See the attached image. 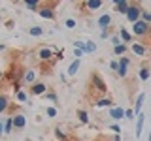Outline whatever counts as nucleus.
Segmentation results:
<instances>
[{
    "label": "nucleus",
    "mask_w": 151,
    "mask_h": 141,
    "mask_svg": "<svg viewBox=\"0 0 151 141\" xmlns=\"http://www.w3.org/2000/svg\"><path fill=\"white\" fill-rule=\"evenodd\" d=\"M147 30H149V25H147L145 21H138V23H134V26H132V32H134L136 36L145 34Z\"/></svg>",
    "instance_id": "f257e3e1"
},
{
    "label": "nucleus",
    "mask_w": 151,
    "mask_h": 141,
    "mask_svg": "<svg viewBox=\"0 0 151 141\" xmlns=\"http://www.w3.org/2000/svg\"><path fill=\"white\" fill-rule=\"evenodd\" d=\"M140 13H142V9L138 8V6H130V9H129V13H127V19L134 25V23H138V17H140Z\"/></svg>",
    "instance_id": "f03ea898"
},
{
    "label": "nucleus",
    "mask_w": 151,
    "mask_h": 141,
    "mask_svg": "<svg viewBox=\"0 0 151 141\" xmlns=\"http://www.w3.org/2000/svg\"><path fill=\"white\" fill-rule=\"evenodd\" d=\"M110 23H111L110 15H100V17H98V26L102 28V32H106V28L110 26Z\"/></svg>",
    "instance_id": "7ed1b4c3"
},
{
    "label": "nucleus",
    "mask_w": 151,
    "mask_h": 141,
    "mask_svg": "<svg viewBox=\"0 0 151 141\" xmlns=\"http://www.w3.org/2000/svg\"><path fill=\"white\" fill-rule=\"evenodd\" d=\"M125 109H123V107H111V111H110V117L111 119H115V120H119L121 117H125Z\"/></svg>",
    "instance_id": "20e7f679"
},
{
    "label": "nucleus",
    "mask_w": 151,
    "mask_h": 141,
    "mask_svg": "<svg viewBox=\"0 0 151 141\" xmlns=\"http://www.w3.org/2000/svg\"><path fill=\"white\" fill-rule=\"evenodd\" d=\"M13 126H15V128H25V126H27L25 115H15V117H13Z\"/></svg>",
    "instance_id": "39448f33"
},
{
    "label": "nucleus",
    "mask_w": 151,
    "mask_h": 141,
    "mask_svg": "<svg viewBox=\"0 0 151 141\" xmlns=\"http://www.w3.org/2000/svg\"><path fill=\"white\" fill-rule=\"evenodd\" d=\"M144 120H145V115H144V113H140V115H138V122H136V137H140V135H142Z\"/></svg>",
    "instance_id": "423d86ee"
},
{
    "label": "nucleus",
    "mask_w": 151,
    "mask_h": 141,
    "mask_svg": "<svg viewBox=\"0 0 151 141\" xmlns=\"http://www.w3.org/2000/svg\"><path fill=\"white\" fill-rule=\"evenodd\" d=\"M127 66H129V58H121L119 70H117V73H119L121 77H127Z\"/></svg>",
    "instance_id": "0eeeda50"
},
{
    "label": "nucleus",
    "mask_w": 151,
    "mask_h": 141,
    "mask_svg": "<svg viewBox=\"0 0 151 141\" xmlns=\"http://www.w3.org/2000/svg\"><path fill=\"white\" fill-rule=\"evenodd\" d=\"M144 100H145V94L142 92L140 96H138V100H136V107H134V115H136V117H138L140 111H142V103H144Z\"/></svg>",
    "instance_id": "6e6552de"
},
{
    "label": "nucleus",
    "mask_w": 151,
    "mask_h": 141,
    "mask_svg": "<svg viewBox=\"0 0 151 141\" xmlns=\"http://www.w3.org/2000/svg\"><path fill=\"white\" fill-rule=\"evenodd\" d=\"M115 6H117V9H119V13H125V15L129 13V9H130L129 2H125V0H123V2H117Z\"/></svg>",
    "instance_id": "1a4fd4ad"
},
{
    "label": "nucleus",
    "mask_w": 151,
    "mask_h": 141,
    "mask_svg": "<svg viewBox=\"0 0 151 141\" xmlns=\"http://www.w3.org/2000/svg\"><path fill=\"white\" fill-rule=\"evenodd\" d=\"M93 83H94V85H96V88H98V90H102V92H106V85H104V83H102V79H100V77H98V75H93Z\"/></svg>",
    "instance_id": "9d476101"
},
{
    "label": "nucleus",
    "mask_w": 151,
    "mask_h": 141,
    "mask_svg": "<svg viewBox=\"0 0 151 141\" xmlns=\"http://www.w3.org/2000/svg\"><path fill=\"white\" fill-rule=\"evenodd\" d=\"M78 70H79V58H76L72 64H70V68H68V75H76L78 73Z\"/></svg>",
    "instance_id": "9b49d317"
},
{
    "label": "nucleus",
    "mask_w": 151,
    "mask_h": 141,
    "mask_svg": "<svg viewBox=\"0 0 151 141\" xmlns=\"http://www.w3.org/2000/svg\"><path fill=\"white\" fill-rule=\"evenodd\" d=\"M32 92H34V94H45V85H44V83L32 85Z\"/></svg>",
    "instance_id": "f8f14e48"
},
{
    "label": "nucleus",
    "mask_w": 151,
    "mask_h": 141,
    "mask_svg": "<svg viewBox=\"0 0 151 141\" xmlns=\"http://www.w3.org/2000/svg\"><path fill=\"white\" fill-rule=\"evenodd\" d=\"M130 49H132V53H134V55H144L145 53V47L140 45V43H132Z\"/></svg>",
    "instance_id": "ddd939ff"
},
{
    "label": "nucleus",
    "mask_w": 151,
    "mask_h": 141,
    "mask_svg": "<svg viewBox=\"0 0 151 141\" xmlns=\"http://www.w3.org/2000/svg\"><path fill=\"white\" fill-rule=\"evenodd\" d=\"M51 55H53L51 49H40V55H38V56H40L42 60H47V58H51Z\"/></svg>",
    "instance_id": "4468645a"
},
{
    "label": "nucleus",
    "mask_w": 151,
    "mask_h": 141,
    "mask_svg": "<svg viewBox=\"0 0 151 141\" xmlns=\"http://www.w3.org/2000/svg\"><path fill=\"white\" fill-rule=\"evenodd\" d=\"M12 128H13V117H9V119H6V122H4V132L9 134Z\"/></svg>",
    "instance_id": "2eb2a0df"
},
{
    "label": "nucleus",
    "mask_w": 151,
    "mask_h": 141,
    "mask_svg": "<svg viewBox=\"0 0 151 141\" xmlns=\"http://www.w3.org/2000/svg\"><path fill=\"white\" fill-rule=\"evenodd\" d=\"M87 6H89V9H98L102 6V2H100V0H89Z\"/></svg>",
    "instance_id": "dca6fc26"
},
{
    "label": "nucleus",
    "mask_w": 151,
    "mask_h": 141,
    "mask_svg": "<svg viewBox=\"0 0 151 141\" xmlns=\"http://www.w3.org/2000/svg\"><path fill=\"white\" fill-rule=\"evenodd\" d=\"M40 15L45 17V19H53V11L49 8H44V9H40Z\"/></svg>",
    "instance_id": "f3484780"
},
{
    "label": "nucleus",
    "mask_w": 151,
    "mask_h": 141,
    "mask_svg": "<svg viewBox=\"0 0 151 141\" xmlns=\"http://www.w3.org/2000/svg\"><path fill=\"white\" fill-rule=\"evenodd\" d=\"M28 32H30V36H42V34H44V30H42L40 26H32Z\"/></svg>",
    "instance_id": "a211bd4d"
},
{
    "label": "nucleus",
    "mask_w": 151,
    "mask_h": 141,
    "mask_svg": "<svg viewBox=\"0 0 151 141\" xmlns=\"http://www.w3.org/2000/svg\"><path fill=\"white\" fill-rule=\"evenodd\" d=\"M149 75H151V73H149V70H147V68H142V70H140V79H142V81L149 79Z\"/></svg>",
    "instance_id": "6ab92c4d"
},
{
    "label": "nucleus",
    "mask_w": 151,
    "mask_h": 141,
    "mask_svg": "<svg viewBox=\"0 0 151 141\" xmlns=\"http://www.w3.org/2000/svg\"><path fill=\"white\" fill-rule=\"evenodd\" d=\"M108 105H111V102L108 100V98H102V100L96 102V107H108Z\"/></svg>",
    "instance_id": "aec40b11"
},
{
    "label": "nucleus",
    "mask_w": 151,
    "mask_h": 141,
    "mask_svg": "<svg viewBox=\"0 0 151 141\" xmlns=\"http://www.w3.org/2000/svg\"><path fill=\"white\" fill-rule=\"evenodd\" d=\"M78 117H79V120L81 122H89V115H87V111H78Z\"/></svg>",
    "instance_id": "412c9836"
},
{
    "label": "nucleus",
    "mask_w": 151,
    "mask_h": 141,
    "mask_svg": "<svg viewBox=\"0 0 151 141\" xmlns=\"http://www.w3.org/2000/svg\"><path fill=\"white\" fill-rule=\"evenodd\" d=\"M125 51H127V45H117V47H113V53H115V55H123V53H125Z\"/></svg>",
    "instance_id": "4be33fe9"
},
{
    "label": "nucleus",
    "mask_w": 151,
    "mask_h": 141,
    "mask_svg": "<svg viewBox=\"0 0 151 141\" xmlns=\"http://www.w3.org/2000/svg\"><path fill=\"white\" fill-rule=\"evenodd\" d=\"M25 81H28V83L34 81V72H32V70H28V72L25 73Z\"/></svg>",
    "instance_id": "5701e85b"
},
{
    "label": "nucleus",
    "mask_w": 151,
    "mask_h": 141,
    "mask_svg": "<svg viewBox=\"0 0 151 141\" xmlns=\"http://www.w3.org/2000/svg\"><path fill=\"white\" fill-rule=\"evenodd\" d=\"M27 8H30V9H36L38 8V2H36V0H27Z\"/></svg>",
    "instance_id": "b1692460"
},
{
    "label": "nucleus",
    "mask_w": 151,
    "mask_h": 141,
    "mask_svg": "<svg viewBox=\"0 0 151 141\" xmlns=\"http://www.w3.org/2000/svg\"><path fill=\"white\" fill-rule=\"evenodd\" d=\"M121 38H123L125 41H130V34H129V32L125 30V28H121Z\"/></svg>",
    "instance_id": "393cba45"
},
{
    "label": "nucleus",
    "mask_w": 151,
    "mask_h": 141,
    "mask_svg": "<svg viewBox=\"0 0 151 141\" xmlns=\"http://www.w3.org/2000/svg\"><path fill=\"white\" fill-rule=\"evenodd\" d=\"M85 51H87V53H93V51H96V45H94L93 41H87V49Z\"/></svg>",
    "instance_id": "a878e982"
},
{
    "label": "nucleus",
    "mask_w": 151,
    "mask_h": 141,
    "mask_svg": "<svg viewBox=\"0 0 151 141\" xmlns=\"http://www.w3.org/2000/svg\"><path fill=\"white\" fill-rule=\"evenodd\" d=\"M6 105H8V100H6V96H2L0 98V111L6 109Z\"/></svg>",
    "instance_id": "bb28decb"
},
{
    "label": "nucleus",
    "mask_w": 151,
    "mask_h": 141,
    "mask_svg": "<svg viewBox=\"0 0 151 141\" xmlns=\"http://www.w3.org/2000/svg\"><path fill=\"white\" fill-rule=\"evenodd\" d=\"M17 100H19V102H27V94L19 90V92H17Z\"/></svg>",
    "instance_id": "cd10ccee"
},
{
    "label": "nucleus",
    "mask_w": 151,
    "mask_h": 141,
    "mask_svg": "<svg viewBox=\"0 0 151 141\" xmlns=\"http://www.w3.org/2000/svg\"><path fill=\"white\" fill-rule=\"evenodd\" d=\"M64 25L68 26V28H76V21H74V19H66V23H64Z\"/></svg>",
    "instance_id": "c85d7f7f"
},
{
    "label": "nucleus",
    "mask_w": 151,
    "mask_h": 141,
    "mask_svg": "<svg viewBox=\"0 0 151 141\" xmlns=\"http://www.w3.org/2000/svg\"><path fill=\"white\" fill-rule=\"evenodd\" d=\"M55 115H57L55 107H47V117H55Z\"/></svg>",
    "instance_id": "c756f323"
},
{
    "label": "nucleus",
    "mask_w": 151,
    "mask_h": 141,
    "mask_svg": "<svg viewBox=\"0 0 151 141\" xmlns=\"http://www.w3.org/2000/svg\"><path fill=\"white\" fill-rule=\"evenodd\" d=\"M142 15H144V21H145V23H151V13H149V11H144Z\"/></svg>",
    "instance_id": "7c9ffc66"
},
{
    "label": "nucleus",
    "mask_w": 151,
    "mask_h": 141,
    "mask_svg": "<svg viewBox=\"0 0 151 141\" xmlns=\"http://www.w3.org/2000/svg\"><path fill=\"white\" fill-rule=\"evenodd\" d=\"M125 117H127V119H132V117H134V109H127Z\"/></svg>",
    "instance_id": "2f4dec72"
},
{
    "label": "nucleus",
    "mask_w": 151,
    "mask_h": 141,
    "mask_svg": "<svg viewBox=\"0 0 151 141\" xmlns=\"http://www.w3.org/2000/svg\"><path fill=\"white\" fill-rule=\"evenodd\" d=\"M110 68H113V70H119V62H115V60H113V62H110Z\"/></svg>",
    "instance_id": "473e14b6"
},
{
    "label": "nucleus",
    "mask_w": 151,
    "mask_h": 141,
    "mask_svg": "<svg viewBox=\"0 0 151 141\" xmlns=\"http://www.w3.org/2000/svg\"><path fill=\"white\" fill-rule=\"evenodd\" d=\"M74 55H76V58H78V56H81V55H83V51H81V49H76V51H74Z\"/></svg>",
    "instance_id": "72a5a7b5"
},
{
    "label": "nucleus",
    "mask_w": 151,
    "mask_h": 141,
    "mask_svg": "<svg viewBox=\"0 0 151 141\" xmlns=\"http://www.w3.org/2000/svg\"><path fill=\"white\" fill-rule=\"evenodd\" d=\"M47 98H49L51 102H57V96H55V94H47Z\"/></svg>",
    "instance_id": "f704fd0d"
},
{
    "label": "nucleus",
    "mask_w": 151,
    "mask_h": 141,
    "mask_svg": "<svg viewBox=\"0 0 151 141\" xmlns=\"http://www.w3.org/2000/svg\"><path fill=\"white\" fill-rule=\"evenodd\" d=\"M111 130H113V132H117V134H119V132H121V128H119V126H115V124L111 126Z\"/></svg>",
    "instance_id": "c9c22d12"
}]
</instances>
